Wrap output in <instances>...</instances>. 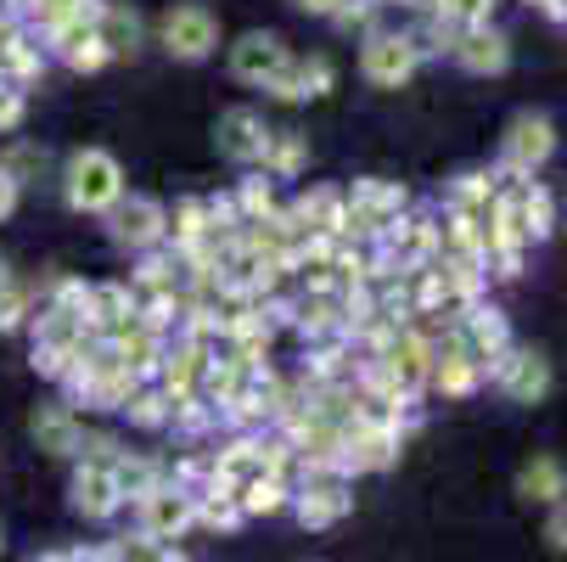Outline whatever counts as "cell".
Returning <instances> with one entry per match:
<instances>
[{"label": "cell", "instance_id": "obj_30", "mask_svg": "<svg viewBox=\"0 0 567 562\" xmlns=\"http://www.w3.org/2000/svg\"><path fill=\"white\" fill-rule=\"evenodd\" d=\"M241 208H248V219H265L270 214V181H248V186H241Z\"/></svg>", "mask_w": 567, "mask_h": 562}, {"label": "cell", "instance_id": "obj_28", "mask_svg": "<svg viewBox=\"0 0 567 562\" xmlns=\"http://www.w3.org/2000/svg\"><path fill=\"white\" fill-rule=\"evenodd\" d=\"M12 320H23V287L12 282L7 265H0V327H12Z\"/></svg>", "mask_w": 567, "mask_h": 562}, {"label": "cell", "instance_id": "obj_16", "mask_svg": "<svg viewBox=\"0 0 567 562\" xmlns=\"http://www.w3.org/2000/svg\"><path fill=\"white\" fill-rule=\"evenodd\" d=\"M292 219H309V231H320V236H338L343 231V197L338 192H315V197L298 203Z\"/></svg>", "mask_w": 567, "mask_h": 562}, {"label": "cell", "instance_id": "obj_13", "mask_svg": "<svg viewBox=\"0 0 567 562\" xmlns=\"http://www.w3.org/2000/svg\"><path fill=\"white\" fill-rule=\"evenodd\" d=\"M466 338H472V360H506V320L495 309H472Z\"/></svg>", "mask_w": 567, "mask_h": 562}, {"label": "cell", "instance_id": "obj_2", "mask_svg": "<svg viewBox=\"0 0 567 562\" xmlns=\"http://www.w3.org/2000/svg\"><path fill=\"white\" fill-rule=\"evenodd\" d=\"M214 40H219V29H214V12L208 7H175L169 18H164V45L175 51V57H186V62H197V57H208L214 51Z\"/></svg>", "mask_w": 567, "mask_h": 562}, {"label": "cell", "instance_id": "obj_34", "mask_svg": "<svg viewBox=\"0 0 567 562\" xmlns=\"http://www.w3.org/2000/svg\"><path fill=\"white\" fill-rule=\"evenodd\" d=\"M303 12H320V18H338L343 12V0H298Z\"/></svg>", "mask_w": 567, "mask_h": 562}, {"label": "cell", "instance_id": "obj_17", "mask_svg": "<svg viewBox=\"0 0 567 562\" xmlns=\"http://www.w3.org/2000/svg\"><path fill=\"white\" fill-rule=\"evenodd\" d=\"M343 512H349V495H343L338 484H315V490H303V507H298V518H303L309 529L332 523V518H343Z\"/></svg>", "mask_w": 567, "mask_h": 562}, {"label": "cell", "instance_id": "obj_26", "mask_svg": "<svg viewBox=\"0 0 567 562\" xmlns=\"http://www.w3.org/2000/svg\"><path fill=\"white\" fill-rule=\"evenodd\" d=\"M489 7H495V0H439V12L450 23H461V29H477L483 18H489Z\"/></svg>", "mask_w": 567, "mask_h": 562}, {"label": "cell", "instance_id": "obj_10", "mask_svg": "<svg viewBox=\"0 0 567 562\" xmlns=\"http://www.w3.org/2000/svg\"><path fill=\"white\" fill-rule=\"evenodd\" d=\"M141 518H146V534L152 540L157 534H175L192 518V495H181V490H146L141 495Z\"/></svg>", "mask_w": 567, "mask_h": 562}, {"label": "cell", "instance_id": "obj_19", "mask_svg": "<svg viewBox=\"0 0 567 562\" xmlns=\"http://www.w3.org/2000/svg\"><path fill=\"white\" fill-rule=\"evenodd\" d=\"M292 91H298V96H327V91H332V62H327V57L292 62Z\"/></svg>", "mask_w": 567, "mask_h": 562}, {"label": "cell", "instance_id": "obj_31", "mask_svg": "<svg viewBox=\"0 0 567 562\" xmlns=\"http://www.w3.org/2000/svg\"><path fill=\"white\" fill-rule=\"evenodd\" d=\"M203 219H208V208L203 203H181V243H197V231H203Z\"/></svg>", "mask_w": 567, "mask_h": 562}, {"label": "cell", "instance_id": "obj_5", "mask_svg": "<svg viewBox=\"0 0 567 562\" xmlns=\"http://www.w3.org/2000/svg\"><path fill=\"white\" fill-rule=\"evenodd\" d=\"M265 146H270V130H265V119H259L254 108H230V113L219 119V152H225V157H236V164H254V157H265Z\"/></svg>", "mask_w": 567, "mask_h": 562}, {"label": "cell", "instance_id": "obj_21", "mask_svg": "<svg viewBox=\"0 0 567 562\" xmlns=\"http://www.w3.org/2000/svg\"><path fill=\"white\" fill-rule=\"evenodd\" d=\"M265 164L276 170V175H298V164H303V141L287 130V135H270V146H265Z\"/></svg>", "mask_w": 567, "mask_h": 562}, {"label": "cell", "instance_id": "obj_22", "mask_svg": "<svg viewBox=\"0 0 567 562\" xmlns=\"http://www.w3.org/2000/svg\"><path fill=\"white\" fill-rule=\"evenodd\" d=\"M40 170H45V152H40V146H12L7 157H0V175H7L12 186H23V181L40 175Z\"/></svg>", "mask_w": 567, "mask_h": 562}, {"label": "cell", "instance_id": "obj_4", "mask_svg": "<svg viewBox=\"0 0 567 562\" xmlns=\"http://www.w3.org/2000/svg\"><path fill=\"white\" fill-rule=\"evenodd\" d=\"M287 62H292V57H287V45H281L276 34H241V40L230 45V73L248 79V85H270Z\"/></svg>", "mask_w": 567, "mask_h": 562}, {"label": "cell", "instance_id": "obj_36", "mask_svg": "<svg viewBox=\"0 0 567 562\" xmlns=\"http://www.w3.org/2000/svg\"><path fill=\"white\" fill-rule=\"evenodd\" d=\"M157 562H181V556H157Z\"/></svg>", "mask_w": 567, "mask_h": 562}, {"label": "cell", "instance_id": "obj_18", "mask_svg": "<svg viewBox=\"0 0 567 562\" xmlns=\"http://www.w3.org/2000/svg\"><path fill=\"white\" fill-rule=\"evenodd\" d=\"M472 382H477V360L455 344L450 355H439V388L444 394H472Z\"/></svg>", "mask_w": 567, "mask_h": 562}, {"label": "cell", "instance_id": "obj_27", "mask_svg": "<svg viewBox=\"0 0 567 562\" xmlns=\"http://www.w3.org/2000/svg\"><path fill=\"white\" fill-rule=\"evenodd\" d=\"M495 197V186L483 181V175H461V186H455V214H472L477 203H489Z\"/></svg>", "mask_w": 567, "mask_h": 562}, {"label": "cell", "instance_id": "obj_7", "mask_svg": "<svg viewBox=\"0 0 567 562\" xmlns=\"http://www.w3.org/2000/svg\"><path fill=\"white\" fill-rule=\"evenodd\" d=\"M118 478H113V467H96V461H85L79 467V478H73V507L85 512V518H107V512H118Z\"/></svg>", "mask_w": 567, "mask_h": 562}, {"label": "cell", "instance_id": "obj_24", "mask_svg": "<svg viewBox=\"0 0 567 562\" xmlns=\"http://www.w3.org/2000/svg\"><path fill=\"white\" fill-rule=\"evenodd\" d=\"M281 495H287V490H281V478H265V472H259L254 484L241 490V512H276Z\"/></svg>", "mask_w": 567, "mask_h": 562}, {"label": "cell", "instance_id": "obj_6", "mask_svg": "<svg viewBox=\"0 0 567 562\" xmlns=\"http://www.w3.org/2000/svg\"><path fill=\"white\" fill-rule=\"evenodd\" d=\"M550 146H556L550 119L523 113V119L512 124V135H506V170H512V175H528L534 164H545V157H550Z\"/></svg>", "mask_w": 567, "mask_h": 562}, {"label": "cell", "instance_id": "obj_32", "mask_svg": "<svg viewBox=\"0 0 567 562\" xmlns=\"http://www.w3.org/2000/svg\"><path fill=\"white\" fill-rule=\"evenodd\" d=\"M18 119H23V96L12 85H0V130H12Z\"/></svg>", "mask_w": 567, "mask_h": 562}, {"label": "cell", "instance_id": "obj_33", "mask_svg": "<svg viewBox=\"0 0 567 562\" xmlns=\"http://www.w3.org/2000/svg\"><path fill=\"white\" fill-rule=\"evenodd\" d=\"M545 540H550L556 551H567V507H556V518H550V529H545Z\"/></svg>", "mask_w": 567, "mask_h": 562}, {"label": "cell", "instance_id": "obj_8", "mask_svg": "<svg viewBox=\"0 0 567 562\" xmlns=\"http://www.w3.org/2000/svg\"><path fill=\"white\" fill-rule=\"evenodd\" d=\"M113 236H118V243H130V248L157 243V236H164V208H157L152 197H130L118 208V219H113Z\"/></svg>", "mask_w": 567, "mask_h": 562}, {"label": "cell", "instance_id": "obj_37", "mask_svg": "<svg viewBox=\"0 0 567 562\" xmlns=\"http://www.w3.org/2000/svg\"><path fill=\"white\" fill-rule=\"evenodd\" d=\"M382 7H388V0H382Z\"/></svg>", "mask_w": 567, "mask_h": 562}, {"label": "cell", "instance_id": "obj_29", "mask_svg": "<svg viewBox=\"0 0 567 562\" xmlns=\"http://www.w3.org/2000/svg\"><path fill=\"white\" fill-rule=\"evenodd\" d=\"M124 411H130L135 422L152 428V422H164V399H157V394H130V406H124Z\"/></svg>", "mask_w": 567, "mask_h": 562}, {"label": "cell", "instance_id": "obj_12", "mask_svg": "<svg viewBox=\"0 0 567 562\" xmlns=\"http://www.w3.org/2000/svg\"><path fill=\"white\" fill-rule=\"evenodd\" d=\"M455 57L472 68V73H501L506 62H512V51H506V34H483V29H466L461 34V45H455Z\"/></svg>", "mask_w": 567, "mask_h": 562}, {"label": "cell", "instance_id": "obj_11", "mask_svg": "<svg viewBox=\"0 0 567 562\" xmlns=\"http://www.w3.org/2000/svg\"><path fill=\"white\" fill-rule=\"evenodd\" d=\"M29 428H34L40 450H51V456H73L79 450V422H73L68 406H40Z\"/></svg>", "mask_w": 567, "mask_h": 562}, {"label": "cell", "instance_id": "obj_1", "mask_svg": "<svg viewBox=\"0 0 567 562\" xmlns=\"http://www.w3.org/2000/svg\"><path fill=\"white\" fill-rule=\"evenodd\" d=\"M118 192H124V175H118V164L107 152H96V146L73 152V164H68V203L73 208H85V214L113 208Z\"/></svg>", "mask_w": 567, "mask_h": 562}, {"label": "cell", "instance_id": "obj_20", "mask_svg": "<svg viewBox=\"0 0 567 562\" xmlns=\"http://www.w3.org/2000/svg\"><path fill=\"white\" fill-rule=\"evenodd\" d=\"M164 377H169V394H192V382L203 377V349H197V344H186L181 355H169Z\"/></svg>", "mask_w": 567, "mask_h": 562}, {"label": "cell", "instance_id": "obj_3", "mask_svg": "<svg viewBox=\"0 0 567 562\" xmlns=\"http://www.w3.org/2000/svg\"><path fill=\"white\" fill-rule=\"evenodd\" d=\"M416 40L411 34H371L365 45V79L371 85H404L416 73Z\"/></svg>", "mask_w": 567, "mask_h": 562}, {"label": "cell", "instance_id": "obj_23", "mask_svg": "<svg viewBox=\"0 0 567 562\" xmlns=\"http://www.w3.org/2000/svg\"><path fill=\"white\" fill-rule=\"evenodd\" d=\"M517 203H523V231L528 236H545L550 231V192L528 186V192H517Z\"/></svg>", "mask_w": 567, "mask_h": 562}, {"label": "cell", "instance_id": "obj_35", "mask_svg": "<svg viewBox=\"0 0 567 562\" xmlns=\"http://www.w3.org/2000/svg\"><path fill=\"white\" fill-rule=\"evenodd\" d=\"M12 203H18V186H12L7 175H0V219H7V214H12Z\"/></svg>", "mask_w": 567, "mask_h": 562}, {"label": "cell", "instance_id": "obj_25", "mask_svg": "<svg viewBox=\"0 0 567 562\" xmlns=\"http://www.w3.org/2000/svg\"><path fill=\"white\" fill-rule=\"evenodd\" d=\"M62 57H68V68H79V73H96V68L107 62V45H102L96 34H85V40L62 45Z\"/></svg>", "mask_w": 567, "mask_h": 562}, {"label": "cell", "instance_id": "obj_15", "mask_svg": "<svg viewBox=\"0 0 567 562\" xmlns=\"http://www.w3.org/2000/svg\"><path fill=\"white\" fill-rule=\"evenodd\" d=\"M96 40L107 45V57H118V51H135V40H141V23H135V12H124V7H102V18H96Z\"/></svg>", "mask_w": 567, "mask_h": 562}, {"label": "cell", "instance_id": "obj_9", "mask_svg": "<svg viewBox=\"0 0 567 562\" xmlns=\"http://www.w3.org/2000/svg\"><path fill=\"white\" fill-rule=\"evenodd\" d=\"M495 377L506 382L512 399H539L550 388V366L539 355H506V360H495Z\"/></svg>", "mask_w": 567, "mask_h": 562}, {"label": "cell", "instance_id": "obj_14", "mask_svg": "<svg viewBox=\"0 0 567 562\" xmlns=\"http://www.w3.org/2000/svg\"><path fill=\"white\" fill-rule=\"evenodd\" d=\"M517 490H523L528 501H561V495H567L561 461H550V456H534V461L523 467V478H517Z\"/></svg>", "mask_w": 567, "mask_h": 562}]
</instances>
